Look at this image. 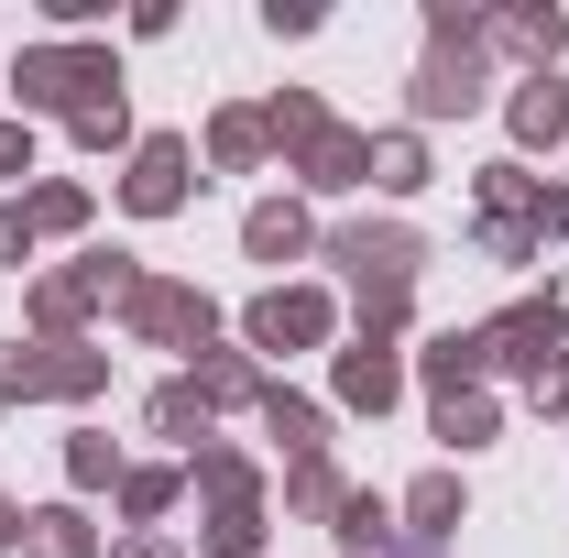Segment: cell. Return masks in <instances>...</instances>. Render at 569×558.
<instances>
[{"label":"cell","instance_id":"6da1fadb","mask_svg":"<svg viewBox=\"0 0 569 558\" xmlns=\"http://www.w3.org/2000/svg\"><path fill=\"white\" fill-rule=\"evenodd\" d=\"M132 198H142V209H164V198H176V142H153V153H142Z\"/></svg>","mask_w":569,"mask_h":558}]
</instances>
